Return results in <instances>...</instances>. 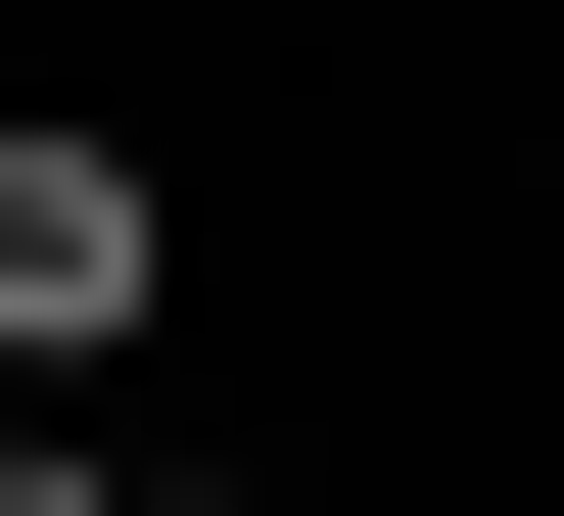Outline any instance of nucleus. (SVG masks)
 <instances>
[{"label":"nucleus","instance_id":"obj_1","mask_svg":"<svg viewBox=\"0 0 564 516\" xmlns=\"http://www.w3.org/2000/svg\"><path fill=\"white\" fill-rule=\"evenodd\" d=\"M141 282H188V235H141V141H47V95H0V376H95Z\"/></svg>","mask_w":564,"mask_h":516},{"label":"nucleus","instance_id":"obj_2","mask_svg":"<svg viewBox=\"0 0 564 516\" xmlns=\"http://www.w3.org/2000/svg\"><path fill=\"white\" fill-rule=\"evenodd\" d=\"M0 516H95V470H47V422H0Z\"/></svg>","mask_w":564,"mask_h":516}]
</instances>
